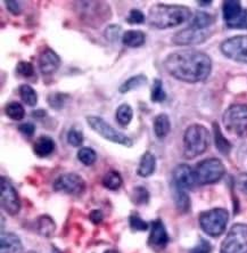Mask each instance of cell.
<instances>
[{
	"label": "cell",
	"instance_id": "1",
	"mask_svg": "<svg viewBox=\"0 0 247 253\" xmlns=\"http://www.w3.org/2000/svg\"><path fill=\"white\" fill-rule=\"evenodd\" d=\"M164 68L177 80L196 84L207 79L212 70V61L203 51L183 49L170 54L164 61Z\"/></svg>",
	"mask_w": 247,
	"mask_h": 253
},
{
	"label": "cell",
	"instance_id": "2",
	"mask_svg": "<svg viewBox=\"0 0 247 253\" xmlns=\"http://www.w3.org/2000/svg\"><path fill=\"white\" fill-rule=\"evenodd\" d=\"M192 12L188 7L179 5L156 3L148 12L149 24L156 29H170L178 27L192 18Z\"/></svg>",
	"mask_w": 247,
	"mask_h": 253
},
{
	"label": "cell",
	"instance_id": "3",
	"mask_svg": "<svg viewBox=\"0 0 247 253\" xmlns=\"http://www.w3.org/2000/svg\"><path fill=\"white\" fill-rule=\"evenodd\" d=\"M209 141H211V135L204 126H189L183 135V156L192 160L203 154L208 148Z\"/></svg>",
	"mask_w": 247,
	"mask_h": 253
},
{
	"label": "cell",
	"instance_id": "4",
	"mask_svg": "<svg viewBox=\"0 0 247 253\" xmlns=\"http://www.w3.org/2000/svg\"><path fill=\"white\" fill-rule=\"evenodd\" d=\"M78 16L90 27L99 28L111 18V8L102 1H80L77 2Z\"/></svg>",
	"mask_w": 247,
	"mask_h": 253
},
{
	"label": "cell",
	"instance_id": "5",
	"mask_svg": "<svg viewBox=\"0 0 247 253\" xmlns=\"http://www.w3.org/2000/svg\"><path fill=\"white\" fill-rule=\"evenodd\" d=\"M222 122L226 130L239 138H247V105L235 104L223 113Z\"/></svg>",
	"mask_w": 247,
	"mask_h": 253
},
{
	"label": "cell",
	"instance_id": "6",
	"mask_svg": "<svg viewBox=\"0 0 247 253\" xmlns=\"http://www.w3.org/2000/svg\"><path fill=\"white\" fill-rule=\"evenodd\" d=\"M229 220V212L222 208L204 211L200 214V226L205 234L211 237H219L226 230Z\"/></svg>",
	"mask_w": 247,
	"mask_h": 253
},
{
	"label": "cell",
	"instance_id": "7",
	"mask_svg": "<svg viewBox=\"0 0 247 253\" xmlns=\"http://www.w3.org/2000/svg\"><path fill=\"white\" fill-rule=\"evenodd\" d=\"M226 173V167L219 159H206L198 163L195 168V176L198 185L218 183Z\"/></svg>",
	"mask_w": 247,
	"mask_h": 253
},
{
	"label": "cell",
	"instance_id": "8",
	"mask_svg": "<svg viewBox=\"0 0 247 253\" xmlns=\"http://www.w3.org/2000/svg\"><path fill=\"white\" fill-rule=\"evenodd\" d=\"M87 122L93 131L102 136L103 138L112 141V143L122 145V146L125 147H131L133 145L132 139L129 138L128 136L123 135L119 130L114 129L103 118L90 115V117H87Z\"/></svg>",
	"mask_w": 247,
	"mask_h": 253
},
{
	"label": "cell",
	"instance_id": "9",
	"mask_svg": "<svg viewBox=\"0 0 247 253\" xmlns=\"http://www.w3.org/2000/svg\"><path fill=\"white\" fill-rule=\"evenodd\" d=\"M220 253H247V225L235 224L221 244Z\"/></svg>",
	"mask_w": 247,
	"mask_h": 253
},
{
	"label": "cell",
	"instance_id": "10",
	"mask_svg": "<svg viewBox=\"0 0 247 253\" xmlns=\"http://www.w3.org/2000/svg\"><path fill=\"white\" fill-rule=\"evenodd\" d=\"M223 20L230 29H247V9L241 1H224L222 7Z\"/></svg>",
	"mask_w": 247,
	"mask_h": 253
},
{
	"label": "cell",
	"instance_id": "11",
	"mask_svg": "<svg viewBox=\"0 0 247 253\" xmlns=\"http://www.w3.org/2000/svg\"><path fill=\"white\" fill-rule=\"evenodd\" d=\"M54 189L69 195L80 196L85 191V181L78 173H64L55 180Z\"/></svg>",
	"mask_w": 247,
	"mask_h": 253
},
{
	"label": "cell",
	"instance_id": "12",
	"mask_svg": "<svg viewBox=\"0 0 247 253\" xmlns=\"http://www.w3.org/2000/svg\"><path fill=\"white\" fill-rule=\"evenodd\" d=\"M220 49L228 58L247 64V36H237L224 40Z\"/></svg>",
	"mask_w": 247,
	"mask_h": 253
},
{
	"label": "cell",
	"instance_id": "13",
	"mask_svg": "<svg viewBox=\"0 0 247 253\" xmlns=\"http://www.w3.org/2000/svg\"><path fill=\"white\" fill-rule=\"evenodd\" d=\"M0 202L3 211L10 215L17 214L21 210V201L14 186L5 177L0 180Z\"/></svg>",
	"mask_w": 247,
	"mask_h": 253
},
{
	"label": "cell",
	"instance_id": "14",
	"mask_svg": "<svg viewBox=\"0 0 247 253\" xmlns=\"http://www.w3.org/2000/svg\"><path fill=\"white\" fill-rule=\"evenodd\" d=\"M211 30H200L192 27L182 29L175 33L172 38V42L178 46H188V44H200L211 37Z\"/></svg>",
	"mask_w": 247,
	"mask_h": 253
},
{
	"label": "cell",
	"instance_id": "15",
	"mask_svg": "<svg viewBox=\"0 0 247 253\" xmlns=\"http://www.w3.org/2000/svg\"><path fill=\"white\" fill-rule=\"evenodd\" d=\"M172 183L174 189H181V191L192 189L197 184L195 170L187 165L177 166L172 172Z\"/></svg>",
	"mask_w": 247,
	"mask_h": 253
},
{
	"label": "cell",
	"instance_id": "16",
	"mask_svg": "<svg viewBox=\"0 0 247 253\" xmlns=\"http://www.w3.org/2000/svg\"><path fill=\"white\" fill-rule=\"evenodd\" d=\"M170 242L169 234L166 232L165 226L161 219H156L152 222L151 234L148 237V245L153 250L160 252L167 247Z\"/></svg>",
	"mask_w": 247,
	"mask_h": 253
},
{
	"label": "cell",
	"instance_id": "17",
	"mask_svg": "<svg viewBox=\"0 0 247 253\" xmlns=\"http://www.w3.org/2000/svg\"><path fill=\"white\" fill-rule=\"evenodd\" d=\"M61 57L51 48H46L41 51L38 58V66L43 76H50L61 66Z\"/></svg>",
	"mask_w": 247,
	"mask_h": 253
},
{
	"label": "cell",
	"instance_id": "18",
	"mask_svg": "<svg viewBox=\"0 0 247 253\" xmlns=\"http://www.w3.org/2000/svg\"><path fill=\"white\" fill-rule=\"evenodd\" d=\"M23 247L16 234L2 233L0 239V253H22Z\"/></svg>",
	"mask_w": 247,
	"mask_h": 253
},
{
	"label": "cell",
	"instance_id": "19",
	"mask_svg": "<svg viewBox=\"0 0 247 253\" xmlns=\"http://www.w3.org/2000/svg\"><path fill=\"white\" fill-rule=\"evenodd\" d=\"M55 151V141L51 137L41 136L33 144V152L39 158H47Z\"/></svg>",
	"mask_w": 247,
	"mask_h": 253
},
{
	"label": "cell",
	"instance_id": "20",
	"mask_svg": "<svg viewBox=\"0 0 247 253\" xmlns=\"http://www.w3.org/2000/svg\"><path fill=\"white\" fill-rule=\"evenodd\" d=\"M155 169H156V158L151 153V152H146L140 159L139 166H138V169H137V174L139 177L147 178L155 172Z\"/></svg>",
	"mask_w": 247,
	"mask_h": 253
},
{
	"label": "cell",
	"instance_id": "21",
	"mask_svg": "<svg viewBox=\"0 0 247 253\" xmlns=\"http://www.w3.org/2000/svg\"><path fill=\"white\" fill-rule=\"evenodd\" d=\"M146 42V36L139 30H128L122 35V42L126 47L138 48L141 47Z\"/></svg>",
	"mask_w": 247,
	"mask_h": 253
},
{
	"label": "cell",
	"instance_id": "22",
	"mask_svg": "<svg viewBox=\"0 0 247 253\" xmlns=\"http://www.w3.org/2000/svg\"><path fill=\"white\" fill-rule=\"evenodd\" d=\"M153 126H154V132L157 138H165V137L169 135L171 130L170 118L167 117V114L165 113H161L159 115H156Z\"/></svg>",
	"mask_w": 247,
	"mask_h": 253
},
{
	"label": "cell",
	"instance_id": "23",
	"mask_svg": "<svg viewBox=\"0 0 247 253\" xmlns=\"http://www.w3.org/2000/svg\"><path fill=\"white\" fill-rule=\"evenodd\" d=\"M215 17L213 15L205 12H197L192 17L189 27L200 29V30H209V28L214 24Z\"/></svg>",
	"mask_w": 247,
	"mask_h": 253
},
{
	"label": "cell",
	"instance_id": "24",
	"mask_svg": "<svg viewBox=\"0 0 247 253\" xmlns=\"http://www.w3.org/2000/svg\"><path fill=\"white\" fill-rule=\"evenodd\" d=\"M213 135H214V143L215 146L218 148V151L223 155H228L231 151V144L229 143L226 137L223 136V133L220 129L218 124H213Z\"/></svg>",
	"mask_w": 247,
	"mask_h": 253
},
{
	"label": "cell",
	"instance_id": "25",
	"mask_svg": "<svg viewBox=\"0 0 247 253\" xmlns=\"http://www.w3.org/2000/svg\"><path fill=\"white\" fill-rule=\"evenodd\" d=\"M147 84V77L145 74H137V76H133L129 78L128 80H125L121 85H120L119 91L121 94H126L131 90H136V89L143 87Z\"/></svg>",
	"mask_w": 247,
	"mask_h": 253
},
{
	"label": "cell",
	"instance_id": "26",
	"mask_svg": "<svg viewBox=\"0 0 247 253\" xmlns=\"http://www.w3.org/2000/svg\"><path fill=\"white\" fill-rule=\"evenodd\" d=\"M37 229L41 236L49 237L55 233L56 224L49 215H40L37 220Z\"/></svg>",
	"mask_w": 247,
	"mask_h": 253
},
{
	"label": "cell",
	"instance_id": "27",
	"mask_svg": "<svg viewBox=\"0 0 247 253\" xmlns=\"http://www.w3.org/2000/svg\"><path fill=\"white\" fill-rule=\"evenodd\" d=\"M18 94L22 100L29 106H36L38 103V94L30 84H21L18 88Z\"/></svg>",
	"mask_w": 247,
	"mask_h": 253
},
{
	"label": "cell",
	"instance_id": "28",
	"mask_svg": "<svg viewBox=\"0 0 247 253\" xmlns=\"http://www.w3.org/2000/svg\"><path fill=\"white\" fill-rule=\"evenodd\" d=\"M122 177L118 171L111 170L103 177V185L110 191H117L122 186Z\"/></svg>",
	"mask_w": 247,
	"mask_h": 253
},
{
	"label": "cell",
	"instance_id": "29",
	"mask_svg": "<svg viewBox=\"0 0 247 253\" xmlns=\"http://www.w3.org/2000/svg\"><path fill=\"white\" fill-rule=\"evenodd\" d=\"M70 99V95L65 92H51L47 96V103L51 109L56 111L64 109L67 100Z\"/></svg>",
	"mask_w": 247,
	"mask_h": 253
},
{
	"label": "cell",
	"instance_id": "30",
	"mask_svg": "<svg viewBox=\"0 0 247 253\" xmlns=\"http://www.w3.org/2000/svg\"><path fill=\"white\" fill-rule=\"evenodd\" d=\"M5 113L12 120L20 121L25 117V110L23 105L18 102H10L5 106Z\"/></svg>",
	"mask_w": 247,
	"mask_h": 253
},
{
	"label": "cell",
	"instance_id": "31",
	"mask_svg": "<svg viewBox=\"0 0 247 253\" xmlns=\"http://www.w3.org/2000/svg\"><path fill=\"white\" fill-rule=\"evenodd\" d=\"M117 121L119 122L120 125L125 126H128L131 121H132L133 118V110L129 104H122L120 105L117 110Z\"/></svg>",
	"mask_w": 247,
	"mask_h": 253
},
{
	"label": "cell",
	"instance_id": "32",
	"mask_svg": "<svg viewBox=\"0 0 247 253\" xmlns=\"http://www.w3.org/2000/svg\"><path fill=\"white\" fill-rule=\"evenodd\" d=\"M174 203L180 212H188L190 209V200L186 191L174 189Z\"/></svg>",
	"mask_w": 247,
	"mask_h": 253
},
{
	"label": "cell",
	"instance_id": "33",
	"mask_svg": "<svg viewBox=\"0 0 247 253\" xmlns=\"http://www.w3.org/2000/svg\"><path fill=\"white\" fill-rule=\"evenodd\" d=\"M131 199L136 206H146L149 202V192L146 187L138 186V187L133 188Z\"/></svg>",
	"mask_w": 247,
	"mask_h": 253
},
{
	"label": "cell",
	"instance_id": "34",
	"mask_svg": "<svg viewBox=\"0 0 247 253\" xmlns=\"http://www.w3.org/2000/svg\"><path fill=\"white\" fill-rule=\"evenodd\" d=\"M166 98V92L163 88L162 80L155 79L153 83L152 91H151V99L154 103H162Z\"/></svg>",
	"mask_w": 247,
	"mask_h": 253
},
{
	"label": "cell",
	"instance_id": "35",
	"mask_svg": "<svg viewBox=\"0 0 247 253\" xmlns=\"http://www.w3.org/2000/svg\"><path fill=\"white\" fill-rule=\"evenodd\" d=\"M78 159L84 166H91L96 162L97 154L90 147H82L78 152Z\"/></svg>",
	"mask_w": 247,
	"mask_h": 253
},
{
	"label": "cell",
	"instance_id": "36",
	"mask_svg": "<svg viewBox=\"0 0 247 253\" xmlns=\"http://www.w3.org/2000/svg\"><path fill=\"white\" fill-rule=\"evenodd\" d=\"M129 225L130 228L134 230V232H145L148 229V224L145 220H143L137 213H132L129 217Z\"/></svg>",
	"mask_w": 247,
	"mask_h": 253
},
{
	"label": "cell",
	"instance_id": "37",
	"mask_svg": "<svg viewBox=\"0 0 247 253\" xmlns=\"http://www.w3.org/2000/svg\"><path fill=\"white\" fill-rule=\"evenodd\" d=\"M16 73L23 78H32L35 76V68H33L32 63L21 61L16 65Z\"/></svg>",
	"mask_w": 247,
	"mask_h": 253
},
{
	"label": "cell",
	"instance_id": "38",
	"mask_svg": "<svg viewBox=\"0 0 247 253\" xmlns=\"http://www.w3.org/2000/svg\"><path fill=\"white\" fill-rule=\"evenodd\" d=\"M83 135L76 128H72L67 133V143L72 145L73 147H79L83 144Z\"/></svg>",
	"mask_w": 247,
	"mask_h": 253
},
{
	"label": "cell",
	"instance_id": "39",
	"mask_svg": "<svg viewBox=\"0 0 247 253\" xmlns=\"http://www.w3.org/2000/svg\"><path fill=\"white\" fill-rule=\"evenodd\" d=\"M126 22L129 24H143L145 22V15L139 9H131L126 17Z\"/></svg>",
	"mask_w": 247,
	"mask_h": 253
},
{
	"label": "cell",
	"instance_id": "40",
	"mask_svg": "<svg viewBox=\"0 0 247 253\" xmlns=\"http://www.w3.org/2000/svg\"><path fill=\"white\" fill-rule=\"evenodd\" d=\"M190 253H212V245L208 241L201 239L200 243L190 251Z\"/></svg>",
	"mask_w": 247,
	"mask_h": 253
},
{
	"label": "cell",
	"instance_id": "41",
	"mask_svg": "<svg viewBox=\"0 0 247 253\" xmlns=\"http://www.w3.org/2000/svg\"><path fill=\"white\" fill-rule=\"evenodd\" d=\"M236 187L244 194L247 195V173H241L236 177L235 180Z\"/></svg>",
	"mask_w": 247,
	"mask_h": 253
},
{
	"label": "cell",
	"instance_id": "42",
	"mask_svg": "<svg viewBox=\"0 0 247 253\" xmlns=\"http://www.w3.org/2000/svg\"><path fill=\"white\" fill-rule=\"evenodd\" d=\"M120 31H121V28H120L118 24L111 25V27H108L106 29V31H105V36H106L111 42H114V40L117 42L120 37Z\"/></svg>",
	"mask_w": 247,
	"mask_h": 253
},
{
	"label": "cell",
	"instance_id": "43",
	"mask_svg": "<svg viewBox=\"0 0 247 253\" xmlns=\"http://www.w3.org/2000/svg\"><path fill=\"white\" fill-rule=\"evenodd\" d=\"M5 5L8 9L10 14H13L16 16V15H20L22 13V6L20 1H15V0H7L5 1Z\"/></svg>",
	"mask_w": 247,
	"mask_h": 253
},
{
	"label": "cell",
	"instance_id": "44",
	"mask_svg": "<svg viewBox=\"0 0 247 253\" xmlns=\"http://www.w3.org/2000/svg\"><path fill=\"white\" fill-rule=\"evenodd\" d=\"M18 131H20L21 133H23V135H25V136L30 137L35 133L36 126H35V125L30 124V122H28V124H22L18 126Z\"/></svg>",
	"mask_w": 247,
	"mask_h": 253
},
{
	"label": "cell",
	"instance_id": "45",
	"mask_svg": "<svg viewBox=\"0 0 247 253\" xmlns=\"http://www.w3.org/2000/svg\"><path fill=\"white\" fill-rule=\"evenodd\" d=\"M89 219H90V221L93 225H99L103 221L104 214L100 210H92L90 214H89Z\"/></svg>",
	"mask_w": 247,
	"mask_h": 253
},
{
	"label": "cell",
	"instance_id": "46",
	"mask_svg": "<svg viewBox=\"0 0 247 253\" xmlns=\"http://www.w3.org/2000/svg\"><path fill=\"white\" fill-rule=\"evenodd\" d=\"M238 156H239V161L243 166L247 167V145H244V146H242L241 150L238 152Z\"/></svg>",
	"mask_w": 247,
	"mask_h": 253
},
{
	"label": "cell",
	"instance_id": "47",
	"mask_svg": "<svg viewBox=\"0 0 247 253\" xmlns=\"http://www.w3.org/2000/svg\"><path fill=\"white\" fill-rule=\"evenodd\" d=\"M32 117L37 119V120H42L47 117V112L44 110H36L32 112Z\"/></svg>",
	"mask_w": 247,
	"mask_h": 253
},
{
	"label": "cell",
	"instance_id": "48",
	"mask_svg": "<svg viewBox=\"0 0 247 253\" xmlns=\"http://www.w3.org/2000/svg\"><path fill=\"white\" fill-rule=\"evenodd\" d=\"M198 3H200V5H211L212 1H200Z\"/></svg>",
	"mask_w": 247,
	"mask_h": 253
},
{
	"label": "cell",
	"instance_id": "49",
	"mask_svg": "<svg viewBox=\"0 0 247 253\" xmlns=\"http://www.w3.org/2000/svg\"><path fill=\"white\" fill-rule=\"evenodd\" d=\"M105 253H119V252L115 251V250H108V251H106Z\"/></svg>",
	"mask_w": 247,
	"mask_h": 253
},
{
	"label": "cell",
	"instance_id": "50",
	"mask_svg": "<svg viewBox=\"0 0 247 253\" xmlns=\"http://www.w3.org/2000/svg\"><path fill=\"white\" fill-rule=\"evenodd\" d=\"M29 253H37V252H32V251H31V252H29Z\"/></svg>",
	"mask_w": 247,
	"mask_h": 253
}]
</instances>
